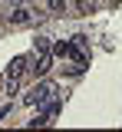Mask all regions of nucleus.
<instances>
[{
  "label": "nucleus",
  "instance_id": "nucleus-4",
  "mask_svg": "<svg viewBox=\"0 0 122 132\" xmlns=\"http://www.w3.org/2000/svg\"><path fill=\"white\" fill-rule=\"evenodd\" d=\"M7 73L23 76V73H27V56H13V60H10V66H7Z\"/></svg>",
  "mask_w": 122,
  "mask_h": 132
},
{
  "label": "nucleus",
  "instance_id": "nucleus-8",
  "mask_svg": "<svg viewBox=\"0 0 122 132\" xmlns=\"http://www.w3.org/2000/svg\"><path fill=\"white\" fill-rule=\"evenodd\" d=\"M76 10L79 13H92L96 10V0H76Z\"/></svg>",
  "mask_w": 122,
  "mask_h": 132
},
{
  "label": "nucleus",
  "instance_id": "nucleus-6",
  "mask_svg": "<svg viewBox=\"0 0 122 132\" xmlns=\"http://www.w3.org/2000/svg\"><path fill=\"white\" fill-rule=\"evenodd\" d=\"M46 10L50 13H66V0H46Z\"/></svg>",
  "mask_w": 122,
  "mask_h": 132
},
{
  "label": "nucleus",
  "instance_id": "nucleus-5",
  "mask_svg": "<svg viewBox=\"0 0 122 132\" xmlns=\"http://www.w3.org/2000/svg\"><path fill=\"white\" fill-rule=\"evenodd\" d=\"M3 89H7V96H13V93L20 89V76H13V73H7V76H3Z\"/></svg>",
  "mask_w": 122,
  "mask_h": 132
},
{
  "label": "nucleus",
  "instance_id": "nucleus-3",
  "mask_svg": "<svg viewBox=\"0 0 122 132\" xmlns=\"http://www.w3.org/2000/svg\"><path fill=\"white\" fill-rule=\"evenodd\" d=\"M50 66H53V56H50V53H36L30 73H33V76H46V73H50Z\"/></svg>",
  "mask_w": 122,
  "mask_h": 132
},
{
  "label": "nucleus",
  "instance_id": "nucleus-7",
  "mask_svg": "<svg viewBox=\"0 0 122 132\" xmlns=\"http://www.w3.org/2000/svg\"><path fill=\"white\" fill-rule=\"evenodd\" d=\"M33 53H50V40L46 36H36L33 40Z\"/></svg>",
  "mask_w": 122,
  "mask_h": 132
},
{
  "label": "nucleus",
  "instance_id": "nucleus-1",
  "mask_svg": "<svg viewBox=\"0 0 122 132\" xmlns=\"http://www.w3.org/2000/svg\"><path fill=\"white\" fill-rule=\"evenodd\" d=\"M53 93H56V89H53V82H36V89L33 93H27V99H23V102H27V106H43V102H46V99H53Z\"/></svg>",
  "mask_w": 122,
  "mask_h": 132
},
{
  "label": "nucleus",
  "instance_id": "nucleus-2",
  "mask_svg": "<svg viewBox=\"0 0 122 132\" xmlns=\"http://www.w3.org/2000/svg\"><path fill=\"white\" fill-rule=\"evenodd\" d=\"M7 20H10V27H27V23H36V20H40V13H33L30 7H17Z\"/></svg>",
  "mask_w": 122,
  "mask_h": 132
},
{
  "label": "nucleus",
  "instance_id": "nucleus-10",
  "mask_svg": "<svg viewBox=\"0 0 122 132\" xmlns=\"http://www.w3.org/2000/svg\"><path fill=\"white\" fill-rule=\"evenodd\" d=\"M7 112H10V106H3V109H0V119H3V116H7Z\"/></svg>",
  "mask_w": 122,
  "mask_h": 132
},
{
  "label": "nucleus",
  "instance_id": "nucleus-9",
  "mask_svg": "<svg viewBox=\"0 0 122 132\" xmlns=\"http://www.w3.org/2000/svg\"><path fill=\"white\" fill-rule=\"evenodd\" d=\"M73 43H76L79 50H86V46H89V40H86V36H73Z\"/></svg>",
  "mask_w": 122,
  "mask_h": 132
}]
</instances>
